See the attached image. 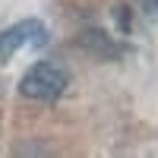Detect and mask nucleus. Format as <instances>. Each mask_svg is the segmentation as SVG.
Returning <instances> with one entry per match:
<instances>
[{"label": "nucleus", "instance_id": "3", "mask_svg": "<svg viewBox=\"0 0 158 158\" xmlns=\"http://www.w3.org/2000/svg\"><path fill=\"white\" fill-rule=\"evenodd\" d=\"M82 48L92 51V54H98V57H120V54H123L120 44H117L114 38H108L101 29H89V32H82Z\"/></svg>", "mask_w": 158, "mask_h": 158}, {"label": "nucleus", "instance_id": "2", "mask_svg": "<svg viewBox=\"0 0 158 158\" xmlns=\"http://www.w3.org/2000/svg\"><path fill=\"white\" fill-rule=\"evenodd\" d=\"M25 41H29L32 48H41L48 41V29L41 22H35V19H25L19 25H13V29H6L3 35H0V60H10Z\"/></svg>", "mask_w": 158, "mask_h": 158}, {"label": "nucleus", "instance_id": "4", "mask_svg": "<svg viewBox=\"0 0 158 158\" xmlns=\"http://www.w3.org/2000/svg\"><path fill=\"white\" fill-rule=\"evenodd\" d=\"M142 10H146L149 16L155 19V16H158V0H142Z\"/></svg>", "mask_w": 158, "mask_h": 158}, {"label": "nucleus", "instance_id": "1", "mask_svg": "<svg viewBox=\"0 0 158 158\" xmlns=\"http://www.w3.org/2000/svg\"><path fill=\"white\" fill-rule=\"evenodd\" d=\"M67 89V70L57 63H35V67L19 79V95L32 101H51Z\"/></svg>", "mask_w": 158, "mask_h": 158}]
</instances>
